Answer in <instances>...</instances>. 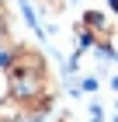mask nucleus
I'll use <instances>...</instances> for the list:
<instances>
[{
	"label": "nucleus",
	"mask_w": 118,
	"mask_h": 122,
	"mask_svg": "<svg viewBox=\"0 0 118 122\" xmlns=\"http://www.w3.org/2000/svg\"><path fill=\"white\" fill-rule=\"evenodd\" d=\"M18 122H45V119H42V115H35V112H28L24 119H18Z\"/></svg>",
	"instance_id": "obj_3"
},
{
	"label": "nucleus",
	"mask_w": 118,
	"mask_h": 122,
	"mask_svg": "<svg viewBox=\"0 0 118 122\" xmlns=\"http://www.w3.org/2000/svg\"><path fill=\"white\" fill-rule=\"evenodd\" d=\"M70 4H76V0H70Z\"/></svg>",
	"instance_id": "obj_5"
},
{
	"label": "nucleus",
	"mask_w": 118,
	"mask_h": 122,
	"mask_svg": "<svg viewBox=\"0 0 118 122\" xmlns=\"http://www.w3.org/2000/svg\"><path fill=\"white\" fill-rule=\"evenodd\" d=\"M0 7H4V0H0Z\"/></svg>",
	"instance_id": "obj_4"
},
{
	"label": "nucleus",
	"mask_w": 118,
	"mask_h": 122,
	"mask_svg": "<svg viewBox=\"0 0 118 122\" xmlns=\"http://www.w3.org/2000/svg\"><path fill=\"white\" fill-rule=\"evenodd\" d=\"M76 87H80V94H83V91L94 94V91H97V77H83V80H76Z\"/></svg>",
	"instance_id": "obj_1"
},
{
	"label": "nucleus",
	"mask_w": 118,
	"mask_h": 122,
	"mask_svg": "<svg viewBox=\"0 0 118 122\" xmlns=\"http://www.w3.org/2000/svg\"><path fill=\"white\" fill-rule=\"evenodd\" d=\"M87 122H104V108H101L97 101H94L90 108H87Z\"/></svg>",
	"instance_id": "obj_2"
}]
</instances>
